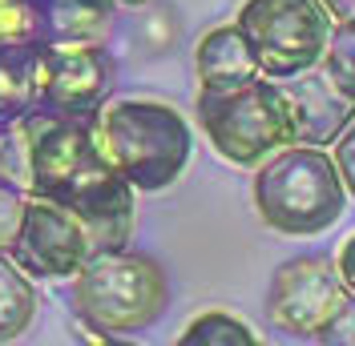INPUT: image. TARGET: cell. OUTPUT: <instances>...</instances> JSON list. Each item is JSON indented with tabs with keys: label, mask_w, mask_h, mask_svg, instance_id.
<instances>
[{
	"label": "cell",
	"mask_w": 355,
	"mask_h": 346,
	"mask_svg": "<svg viewBox=\"0 0 355 346\" xmlns=\"http://www.w3.org/2000/svg\"><path fill=\"white\" fill-rule=\"evenodd\" d=\"M0 177L17 181L28 197H49L85 221L93 254L125 250L137 221L130 181L101 149L93 117H61L33 109L8 125Z\"/></svg>",
	"instance_id": "1"
},
{
	"label": "cell",
	"mask_w": 355,
	"mask_h": 346,
	"mask_svg": "<svg viewBox=\"0 0 355 346\" xmlns=\"http://www.w3.org/2000/svg\"><path fill=\"white\" fill-rule=\"evenodd\" d=\"M250 197L263 226L283 238L327 234L352 201L335 157L323 145H303V141L270 153L263 165H254Z\"/></svg>",
	"instance_id": "2"
},
{
	"label": "cell",
	"mask_w": 355,
	"mask_h": 346,
	"mask_svg": "<svg viewBox=\"0 0 355 346\" xmlns=\"http://www.w3.org/2000/svg\"><path fill=\"white\" fill-rule=\"evenodd\" d=\"M73 314L81 326L93 330V338H130L141 334L166 314L170 306V278L150 254L125 250H105L73 274L69 290Z\"/></svg>",
	"instance_id": "3"
},
{
	"label": "cell",
	"mask_w": 355,
	"mask_h": 346,
	"mask_svg": "<svg viewBox=\"0 0 355 346\" xmlns=\"http://www.w3.org/2000/svg\"><path fill=\"white\" fill-rule=\"evenodd\" d=\"M97 137L110 161L121 170L137 194L170 190L190 165L194 133L190 121L166 101L150 97H121L97 109Z\"/></svg>",
	"instance_id": "4"
},
{
	"label": "cell",
	"mask_w": 355,
	"mask_h": 346,
	"mask_svg": "<svg viewBox=\"0 0 355 346\" xmlns=\"http://www.w3.org/2000/svg\"><path fill=\"white\" fill-rule=\"evenodd\" d=\"M194 109L210 149L239 170H254L270 153L299 141L287 89L270 77H254L239 89H218V93L198 89Z\"/></svg>",
	"instance_id": "5"
},
{
	"label": "cell",
	"mask_w": 355,
	"mask_h": 346,
	"mask_svg": "<svg viewBox=\"0 0 355 346\" xmlns=\"http://www.w3.org/2000/svg\"><path fill=\"white\" fill-rule=\"evenodd\" d=\"M234 24L250 44L259 73L270 81L315 69L335 37V17L323 0H243Z\"/></svg>",
	"instance_id": "6"
},
{
	"label": "cell",
	"mask_w": 355,
	"mask_h": 346,
	"mask_svg": "<svg viewBox=\"0 0 355 346\" xmlns=\"http://www.w3.org/2000/svg\"><path fill=\"white\" fill-rule=\"evenodd\" d=\"M266 314L291 338L335 343L347 318L355 314V294L343 282L335 258L299 254L275 270L270 294H266Z\"/></svg>",
	"instance_id": "7"
},
{
	"label": "cell",
	"mask_w": 355,
	"mask_h": 346,
	"mask_svg": "<svg viewBox=\"0 0 355 346\" xmlns=\"http://www.w3.org/2000/svg\"><path fill=\"white\" fill-rule=\"evenodd\" d=\"M8 254L28 278L61 282L73 278L93 258V238L73 210L49 201V197L24 194V214L8 242Z\"/></svg>",
	"instance_id": "8"
},
{
	"label": "cell",
	"mask_w": 355,
	"mask_h": 346,
	"mask_svg": "<svg viewBox=\"0 0 355 346\" xmlns=\"http://www.w3.org/2000/svg\"><path fill=\"white\" fill-rule=\"evenodd\" d=\"M113 61L105 44H41L37 109L61 117H97L110 101Z\"/></svg>",
	"instance_id": "9"
},
{
	"label": "cell",
	"mask_w": 355,
	"mask_h": 346,
	"mask_svg": "<svg viewBox=\"0 0 355 346\" xmlns=\"http://www.w3.org/2000/svg\"><path fill=\"white\" fill-rule=\"evenodd\" d=\"M283 89L291 97L295 129H299L303 145H323V149L335 145V137L355 117V93L327 69V61H319L299 77H287Z\"/></svg>",
	"instance_id": "10"
},
{
	"label": "cell",
	"mask_w": 355,
	"mask_h": 346,
	"mask_svg": "<svg viewBox=\"0 0 355 346\" xmlns=\"http://www.w3.org/2000/svg\"><path fill=\"white\" fill-rule=\"evenodd\" d=\"M41 44H105L117 0H33Z\"/></svg>",
	"instance_id": "11"
},
{
	"label": "cell",
	"mask_w": 355,
	"mask_h": 346,
	"mask_svg": "<svg viewBox=\"0 0 355 346\" xmlns=\"http://www.w3.org/2000/svg\"><path fill=\"white\" fill-rule=\"evenodd\" d=\"M194 73H198V89H214V93L263 77L239 24H218V28L202 33L198 48H194Z\"/></svg>",
	"instance_id": "12"
},
{
	"label": "cell",
	"mask_w": 355,
	"mask_h": 346,
	"mask_svg": "<svg viewBox=\"0 0 355 346\" xmlns=\"http://www.w3.org/2000/svg\"><path fill=\"white\" fill-rule=\"evenodd\" d=\"M41 44H0V121H17L37 109Z\"/></svg>",
	"instance_id": "13"
},
{
	"label": "cell",
	"mask_w": 355,
	"mask_h": 346,
	"mask_svg": "<svg viewBox=\"0 0 355 346\" xmlns=\"http://www.w3.org/2000/svg\"><path fill=\"white\" fill-rule=\"evenodd\" d=\"M37 318V290L8 250H0V343H17Z\"/></svg>",
	"instance_id": "14"
},
{
	"label": "cell",
	"mask_w": 355,
	"mask_h": 346,
	"mask_svg": "<svg viewBox=\"0 0 355 346\" xmlns=\"http://www.w3.org/2000/svg\"><path fill=\"white\" fill-rule=\"evenodd\" d=\"M263 338L230 310H206L178 334V346H259Z\"/></svg>",
	"instance_id": "15"
},
{
	"label": "cell",
	"mask_w": 355,
	"mask_h": 346,
	"mask_svg": "<svg viewBox=\"0 0 355 346\" xmlns=\"http://www.w3.org/2000/svg\"><path fill=\"white\" fill-rule=\"evenodd\" d=\"M41 44L37 4L33 0H0V44Z\"/></svg>",
	"instance_id": "16"
},
{
	"label": "cell",
	"mask_w": 355,
	"mask_h": 346,
	"mask_svg": "<svg viewBox=\"0 0 355 346\" xmlns=\"http://www.w3.org/2000/svg\"><path fill=\"white\" fill-rule=\"evenodd\" d=\"M327 69L355 93V24H335L331 48H327Z\"/></svg>",
	"instance_id": "17"
},
{
	"label": "cell",
	"mask_w": 355,
	"mask_h": 346,
	"mask_svg": "<svg viewBox=\"0 0 355 346\" xmlns=\"http://www.w3.org/2000/svg\"><path fill=\"white\" fill-rule=\"evenodd\" d=\"M21 214H24V190L17 181L0 177V250H8V242L21 226Z\"/></svg>",
	"instance_id": "18"
},
{
	"label": "cell",
	"mask_w": 355,
	"mask_h": 346,
	"mask_svg": "<svg viewBox=\"0 0 355 346\" xmlns=\"http://www.w3.org/2000/svg\"><path fill=\"white\" fill-rule=\"evenodd\" d=\"M331 157H335V165H339V177H343L347 194H352V201H355V117L347 121V129L335 137Z\"/></svg>",
	"instance_id": "19"
},
{
	"label": "cell",
	"mask_w": 355,
	"mask_h": 346,
	"mask_svg": "<svg viewBox=\"0 0 355 346\" xmlns=\"http://www.w3.org/2000/svg\"><path fill=\"white\" fill-rule=\"evenodd\" d=\"M335 266H339V274H343V282L352 286L355 294V230L343 238V246H339V254H335Z\"/></svg>",
	"instance_id": "20"
},
{
	"label": "cell",
	"mask_w": 355,
	"mask_h": 346,
	"mask_svg": "<svg viewBox=\"0 0 355 346\" xmlns=\"http://www.w3.org/2000/svg\"><path fill=\"white\" fill-rule=\"evenodd\" d=\"M323 4L335 17V24H355V0H323Z\"/></svg>",
	"instance_id": "21"
},
{
	"label": "cell",
	"mask_w": 355,
	"mask_h": 346,
	"mask_svg": "<svg viewBox=\"0 0 355 346\" xmlns=\"http://www.w3.org/2000/svg\"><path fill=\"white\" fill-rule=\"evenodd\" d=\"M8 125L12 121H0V161H4V149H8Z\"/></svg>",
	"instance_id": "22"
},
{
	"label": "cell",
	"mask_w": 355,
	"mask_h": 346,
	"mask_svg": "<svg viewBox=\"0 0 355 346\" xmlns=\"http://www.w3.org/2000/svg\"><path fill=\"white\" fill-rule=\"evenodd\" d=\"M150 0H117V8H146Z\"/></svg>",
	"instance_id": "23"
}]
</instances>
